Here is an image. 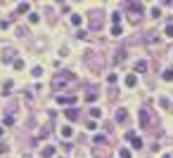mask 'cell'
Listing matches in <instances>:
<instances>
[{"label":"cell","instance_id":"1","mask_svg":"<svg viewBox=\"0 0 173 158\" xmlns=\"http://www.w3.org/2000/svg\"><path fill=\"white\" fill-rule=\"evenodd\" d=\"M69 80H74V76H71V73H57V76L52 78V83H50V85H52L55 90H62L66 83H69Z\"/></svg>","mask_w":173,"mask_h":158},{"label":"cell","instance_id":"2","mask_svg":"<svg viewBox=\"0 0 173 158\" xmlns=\"http://www.w3.org/2000/svg\"><path fill=\"white\" fill-rule=\"evenodd\" d=\"M57 101H60V104H69L71 109H74V104H76V97H66V95H60V97H57Z\"/></svg>","mask_w":173,"mask_h":158},{"label":"cell","instance_id":"3","mask_svg":"<svg viewBox=\"0 0 173 158\" xmlns=\"http://www.w3.org/2000/svg\"><path fill=\"white\" fill-rule=\"evenodd\" d=\"M64 116H66V121H76L78 118V111L76 109H64Z\"/></svg>","mask_w":173,"mask_h":158},{"label":"cell","instance_id":"4","mask_svg":"<svg viewBox=\"0 0 173 158\" xmlns=\"http://www.w3.org/2000/svg\"><path fill=\"white\" fill-rule=\"evenodd\" d=\"M55 151H57V149H55V146H45L40 156H43V158H52V156H55Z\"/></svg>","mask_w":173,"mask_h":158},{"label":"cell","instance_id":"5","mask_svg":"<svg viewBox=\"0 0 173 158\" xmlns=\"http://www.w3.org/2000/svg\"><path fill=\"white\" fill-rule=\"evenodd\" d=\"M135 83H138L135 73H128V76H126V85H128V87H135Z\"/></svg>","mask_w":173,"mask_h":158},{"label":"cell","instance_id":"6","mask_svg":"<svg viewBox=\"0 0 173 158\" xmlns=\"http://www.w3.org/2000/svg\"><path fill=\"white\" fill-rule=\"evenodd\" d=\"M126 118H128V113H126V109H119V111H116V123H123Z\"/></svg>","mask_w":173,"mask_h":158},{"label":"cell","instance_id":"7","mask_svg":"<svg viewBox=\"0 0 173 158\" xmlns=\"http://www.w3.org/2000/svg\"><path fill=\"white\" fill-rule=\"evenodd\" d=\"M71 135H74L71 125H64V127H62V137H64V139H71Z\"/></svg>","mask_w":173,"mask_h":158},{"label":"cell","instance_id":"8","mask_svg":"<svg viewBox=\"0 0 173 158\" xmlns=\"http://www.w3.org/2000/svg\"><path fill=\"white\" fill-rule=\"evenodd\" d=\"M135 71H138V73H142V71H147V62H145V59H140V62H135Z\"/></svg>","mask_w":173,"mask_h":158},{"label":"cell","instance_id":"9","mask_svg":"<svg viewBox=\"0 0 173 158\" xmlns=\"http://www.w3.org/2000/svg\"><path fill=\"white\" fill-rule=\"evenodd\" d=\"M100 116H102V109H97V106H92V109H90V118H92V121H97Z\"/></svg>","mask_w":173,"mask_h":158},{"label":"cell","instance_id":"10","mask_svg":"<svg viewBox=\"0 0 173 158\" xmlns=\"http://www.w3.org/2000/svg\"><path fill=\"white\" fill-rule=\"evenodd\" d=\"M126 7H128L130 12H142V5H140V2H128Z\"/></svg>","mask_w":173,"mask_h":158},{"label":"cell","instance_id":"11","mask_svg":"<svg viewBox=\"0 0 173 158\" xmlns=\"http://www.w3.org/2000/svg\"><path fill=\"white\" fill-rule=\"evenodd\" d=\"M71 24H74V26H81V24H83V17L81 14H71Z\"/></svg>","mask_w":173,"mask_h":158},{"label":"cell","instance_id":"12","mask_svg":"<svg viewBox=\"0 0 173 158\" xmlns=\"http://www.w3.org/2000/svg\"><path fill=\"white\" fill-rule=\"evenodd\" d=\"M17 12L26 14V12H29V2H19V5H17Z\"/></svg>","mask_w":173,"mask_h":158},{"label":"cell","instance_id":"13","mask_svg":"<svg viewBox=\"0 0 173 158\" xmlns=\"http://www.w3.org/2000/svg\"><path fill=\"white\" fill-rule=\"evenodd\" d=\"M161 78H164V80H173V69H166V71L161 73Z\"/></svg>","mask_w":173,"mask_h":158},{"label":"cell","instance_id":"14","mask_svg":"<svg viewBox=\"0 0 173 158\" xmlns=\"http://www.w3.org/2000/svg\"><path fill=\"white\" fill-rule=\"evenodd\" d=\"M12 90V80H5V85H3V95H10Z\"/></svg>","mask_w":173,"mask_h":158},{"label":"cell","instance_id":"15","mask_svg":"<svg viewBox=\"0 0 173 158\" xmlns=\"http://www.w3.org/2000/svg\"><path fill=\"white\" fill-rule=\"evenodd\" d=\"M86 101H90V104H92V101H97V92H88V95H86Z\"/></svg>","mask_w":173,"mask_h":158},{"label":"cell","instance_id":"16","mask_svg":"<svg viewBox=\"0 0 173 158\" xmlns=\"http://www.w3.org/2000/svg\"><path fill=\"white\" fill-rule=\"evenodd\" d=\"M130 144H133V149H142V139H140V137H135Z\"/></svg>","mask_w":173,"mask_h":158},{"label":"cell","instance_id":"17","mask_svg":"<svg viewBox=\"0 0 173 158\" xmlns=\"http://www.w3.org/2000/svg\"><path fill=\"white\" fill-rule=\"evenodd\" d=\"M164 33H166V38H173V24H168V26L164 28Z\"/></svg>","mask_w":173,"mask_h":158},{"label":"cell","instance_id":"18","mask_svg":"<svg viewBox=\"0 0 173 158\" xmlns=\"http://www.w3.org/2000/svg\"><path fill=\"white\" fill-rule=\"evenodd\" d=\"M159 106H161V109H168V106H171V101H168V99H164V97H161V99H159Z\"/></svg>","mask_w":173,"mask_h":158},{"label":"cell","instance_id":"19","mask_svg":"<svg viewBox=\"0 0 173 158\" xmlns=\"http://www.w3.org/2000/svg\"><path fill=\"white\" fill-rule=\"evenodd\" d=\"M133 139H135V132L128 130V132H126V142H133Z\"/></svg>","mask_w":173,"mask_h":158},{"label":"cell","instance_id":"20","mask_svg":"<svg viewBox=\"0 0 173 158\" xmlns=\"http://www.w3.org/2000/svg\"><path fill=\"white\" fill-rule=\"evenodd\" d=\"M152 17H154V19H159V17H161V7H154V10H152Z\"/></svg>","mask_w":173,"mask_h":158},{"label":"cell","instance_id":"21","mask_svg":"<svg viewBox=\"0 0 173 158\" xmlns=\"http://www.w3.org/2000/svg\"><path fill=\"white\" fill-rule=\"evenodd\" d=\"M14 69H17V71L24 69V62H22V59H14Z\"/></svg>","mask_w":173,"mask_h":158},{"label":"cell","instance_id":"22","mask_svg":"<svg viewBox=\"0 0 173 158\" xmlns=\"http://www.w3.org/2000/svg\"><path fill=\"white\" fill-rule=\"evenodd\" d=\"M40 76H43V69H40V66H36V69H33V78H40Z\"/></svg>","mask_w":173,"mask_h":158},{"label":"cell","instance_id":"23","mask_svg":"<svg viewBox=\"0 0 173 158\" xmlns=\"http://www.w3.org/2000/svg\"><path fill=\"white\" fill-rule=\"evenodd\" d=\"M121 33H123V31H121V26H112V36H121Z\"/></svg>","mask_w":173,"mask_h":158},{"label":"cell","instance_id":"24","mask_svg":"<svg viewBox=\"0 0 173 158\" xmlns=\"http://www.w3.org/2000/svg\"><path fill=\"white\" fill-rule=\"evenodd\" d=\"M140 123H142V125H147V111H140Z\"/></svg>","mask_w":173,"mask_h":158},{"label":"cell","instance_id":"25","mask_svg":"<svg viewBox=\"0 0 173 158\" xmlns=\"http://www.w3.org/2000/svg\"><path fill=\"white\" fill-rule=\"evenodd\" d=\"M107 142V137H104V135H97V137H95V144H104Z\"/></svg>","mask_w":173,"mask_h":158},{"label":"cell","instance_id":"26","mask_svg":"<svg viewBox=\"0 0 173 158\" xmlns=\"http://www.w3.org/2000/svg\"><path fill=\"white\" fill-rule=\"evenodd\" d=\"M119 156H121V158H130V151H128V149H121Z\"/></svg>","mask_w":173,"mask_h":158},{"label":"cell","instance_id":"27","mask_svg":"<svg viewBox=\"0 0 173 158\" xmlns=\"http://www.w3.org/2000/svg\"><path fill=\"white\" fill-rule=\"evenodd\" d=\"M112 21H114V26H119V21H121V14H112Z\"/></svg>","mask_w":173,"mask_h":158},{"label":"cell","instance_id":"28","mask_svg":"<svg viewBox=\"0 0 173 158\" xmlns=\"http://www.w3.org/2000/svg\"><path fill=\"white\" fill-rule=\"evenodd\" d=\"M38 19H40L38 14H29V21H31V24H38Z\"/></svg>","mask_w":173,"mask_h":158},{"label":"cell","instance_id":"29","mask_svg":"<svg viewBox=\"0 0 173 158\" xmlns=\"http://www.w3.org/2000/svg\"><path fill=\"white\" fill-rule=\"evenodd\" d=\"M107 83H109V85H114V83H116V76L109 73V76H107Z\"/></svg>","mask_w":173,"mask_h":158},{"label":"cell","instance_id":"30","mask_svg":"<svg viewBox=\"0 0 173 158\" xmlns=\"http://www.w3.org/2000/svg\"><path fill=\"white\" fill-rule=\"evenodd\" d=\"M5 125H7V127L14 125V118H12V116H5Z\"/></svg>","mask_w":173,"mask_h":158},{"label":"cell","instance_id":"31","mask_svg":"<svg viewBox=\"0 0 173 158\" xmlns=\"http://www.w3.org/2000/svg\"><path fill=\"white\" fill-rule=\"evenodd\" d=\"M88 130H97V123H95V121H88Z\"/></svg>","mask_w":173,"mask_h":158},{"label":"cell","instance_id":"32","mask_svg":"<svg viewBox=\"0 0 173 158\" xmlns=\"http://www.w3.org/2000/svg\"><path fill=\"white\" fill-rule=\"evenodd\" d=\"M3 153H7V146H5V144H0V156H3Z\"/></svg>","mask_w":173,"mask_h":158},{"label":"cell","instance_id":"33","mask_svg":"<svg viewBox=\"0 0 173 158\" xmlns=\"http://www.w3.org/2000/svg\"><path fill=\"white\" fill-rule=\"evenodd\" d=\"M3 135H5V127H3V125H0V137H3Z\"/></svg>","mask_w":173,"mask_h":158},{"label":"cell","instance_id":"34","mask_svg":"<svg viewBox=\"0 0 173 158\" xmlns=\"http://www.w3.org/2000/svg\"><path fill=\"white\" fill-rule=\"evenodd\" d=\"M164 158H173V156H168V153H166V156H164Z\"/></svg>","mask_w":173,"mask_h":158}]
</instances>
